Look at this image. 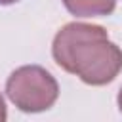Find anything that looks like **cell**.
I'll return each instance as SVG.
<instances>
[{"label": "cell", "mask_w": 122, "mask_h": 122, "mask_svg": "<svg viewBox=\"0 0 122 122\" xmlns=\"http://www.w3.org/2000/svg\"><path fill=\"white\" fill-rule=\"evenodd\" d=\"M53 61L88 86H105L122 71V50L101 25L67 23L51 44Z\"/></svg>", "instance_id": "1"}, {"label": "cell", "mask_w": 122, "mask_h": 122, "mask_svg": "<svg viewBox=\"0 0 122 122\" xmlns=\"http://www.w3.org/2000/svg\"><path fill=\"white\" fill-rule=\"evenodd\" d=\"M8 99L23 112H42L59 97V84L40 65H23L6 80Z\"/></svg>", "instance_id": "2"}, {"label": "cell", "mask_w": 122, "mask_h": 122, "mask_svg": "<svg viewBox=\"0 0 122 122\" xmlns=\"http://www.w3.org/2000/svg\"><path fill=\"white\" fill-rule=\"evenodd\" d=\"M63 4L74 17H107L116 8V0H63Z\"/></svg>", "instance_id": "3"}, {"label": "cell", "mask_w": 122, "mask_h": 122, "mask_svg": "<svg viewBox=\"0 0 122 122\" xmlns=\"http://www.w3.org/2000/svg\"><path fill=\"white\" fill-rule=\"evenodd\" d=\"M8 118V111H6V103H4V97L0 93V122H4Z\"/></svg>", "instance_id": "4"}, {"label": "cell", "mask_w": 122, "mask_h": 122, "mask_svg": "<svg viewBox=\"0 0 122 122\" xmlns=\"http://www.w3.org/2000/svg\"><path fill=\"white\" fill-rule=\"evenodd\" d=\"M116 101H118V109H120V112H122V88H120V92H118V97H116Z\"/></svg>", "instance_id": "5"}, {"label": "cell", "mask_w": 122, "mask_h": 122, "mask_svg": "<svg viewBox=\"0 0 122 122\" xmlns=\"http://www.w3.org/2000/svg\"><path fill=\"white\" fill-rule=\"evenodd\" d=\"M19 0H0V6H10V4H15Z\"/></svg>", "instance_id": "6"}]
</instances>
